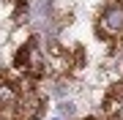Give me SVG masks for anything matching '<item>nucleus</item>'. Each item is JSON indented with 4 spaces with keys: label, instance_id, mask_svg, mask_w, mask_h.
<instances>
[{
    "label": "nucleus",
    "instance_id": "2",
    "mask_svg": "<svg viewBox=\"0 0 123 120\" xmlns=\"http://www.w3.org/2000/svg\"><path fill=\"white\" fill-rule=\"evenodd\" d=\"M44 60H47V68L55 71L57 76H71L74 71L82 68L85 52L79 46H66V44H60V41H49Z\"/></svg>",
    "mask_w": 123,
    "mask_h": 120
},
{
    "label": "nucleus",
    "instance_id": "4",
    "mask_svg": "<svg viewBox=\"0 0 123 120\" xmlns=\"http://www.w3.org/2000/svg\"><path fill=\"white\" fill-rule=\"evenodd\" d=\"M14 68L25 76V79H41L47 74V60L41 52L38 38H27L14 55Z\"/></svg>",
    "mask_w": 123,
    "mask_h": 120
},
{
    "label": "nucleus",
    "instance_id": "5",
    "mask_svg": "<svg viewBox=\"0 0 123 120\" xmlns=\"http://www.w3.org/2000/svg\"><path fill=\"white\" fill-rule=\"evenodd\" d=\"M104 115L110 120H123V79H118L104 96Z\"/></svg>",
    "mask_w": 123,
    "mask_h": 120
},
{
    "label": "nucleus",
    "instance_id": "3",
    "mask_svg": "<svg viewBox=\"0 0 123 120\" xmlns=\"http://www.w3.org/2000/svg\"><path fill=\"white\" fill-rule=\"evenodd\" d=\"M96 36L110 44H123V0H107L96 17Z\"/></svg>",
    "mask_w": 123,
    "mask_h": 120
},
{
    "label": "nucleus",
    "instance_id": "8",
    "mask_svg": "<svg viewBox=\"0 0 123 120\" xmlns=\"http://www.w3.org/2000/svg\"><path fill=\"white\" fill-rule=\"evenodd\" d=\"M52 120H60V117H52Z\"/></svg>",
    "mask_w": 123,
    "mask_h": 120
},
{
    "label": "nucleus",
    "instance_id": "6",
    "mask_svg": "<svg viewBox=\"0 0 123 120\" xmlns=\"http://www.w3.org/2000/svg\"><path fill=\"white\" fill-rule=\"evenodd\" d=\"M6 3L11 6V17H14V22H25V17H27V0H6Z\"/></svg>",
    "mask_w": 123,
    "mask_h": 120
},
{
    "label": "nucleus",
    "instance_id": "7",
    "mask_svg": "<svg viewBox=\"0 0 123 120\" xmlns=\"http://www.w3.org/2000/svg\"><path fill=\"white\" fill-rule=\"evenodd\" d=\"M60 115L63 117H71V115H74V104H71V101H63L60 104Z\"/></svg>",
    "mask_w": 123,
    "mask_h": 120
},
{
    "label": "nucleus",
    "instance_id": "1",
    "mask_svg": "<svg viewBox=\"0 0 123 120\" xmlns=\"http://www.w3.org/2000/svg\"><path fill=\"white\" fill-rule=\"evenodd\" d=\"M44 115V96L30 79L0 74V120H38Z\"/></svg>",
    "mask_w": 123,
    "mask_h": 120
}]
</instances>
